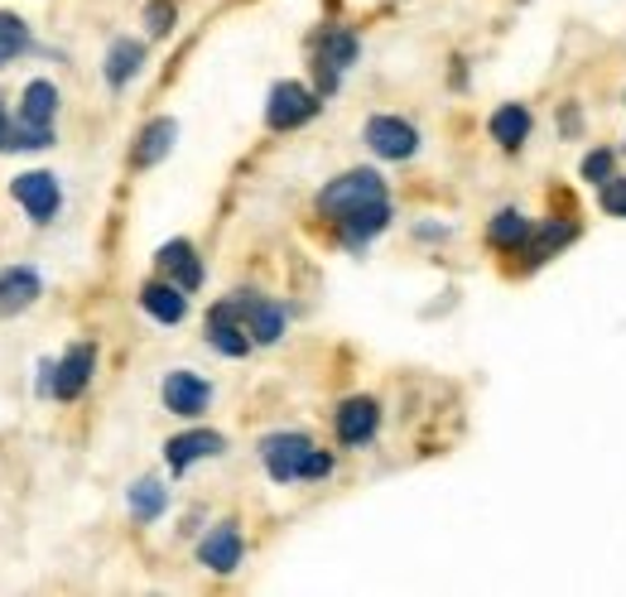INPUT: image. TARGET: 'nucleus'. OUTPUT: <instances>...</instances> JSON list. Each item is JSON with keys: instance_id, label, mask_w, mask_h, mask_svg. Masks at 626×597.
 Returning a JSON list of instances; mask_svg holds the SVG:
<instances>
[{"instance_id": "a211bd4d", "label": "nucleus", "mask_w": 626, "mask_h": 597, "mask_svg": "<svg viewBox=\"0 0 626 597\" xmlns=\"http://www.w3.org/2000/svg\"><path fill=\"white\" fill-rule=\"evenodd\" d=\"M174 135H178V126L170 116H154L150 126L140 130V145H136V164L140 169H150V164H160L164 154H170V145H174Z\"/></svg>"}, {"instance_id": "f257e3e1", "label": "nucleus", "mask_w": 626, "mask_h": 597, "mask_svg": "<svg viewBox=\"0 0 626 597\" xmlns=\"http://www.w3.org/2000/svg\"><path fill=\"white\" fill-rule=\"evenodd\" d=\"M376 198H386L381 174H376V169H352V174L333 178V184L318 194V212H328L333 222H342L352 208H366V202H376Z\"/></svg>"}, {"instance_id": "c85d7f7f", "label": "nucleus", "mask_w": 626, "mask_h": 597, "mask_svg": "<svg viewBox=\"0 0 626 597\" xmlns=\"http://www.w3.org/2000/svg\"><path fill=\"white\" fill-rule=\"evenodd\" d=\"M333 472V453H323V448H313L309 453V463H304V482H318V477H328Z\"/></svg>"}, {"instance_id": "2eb2a0df", "label": "nucleus", "mask_w": 626, "mask_h": 597, "mask_svg": "<svg viewBox=\"0 0 626 597\" xmlns=\"http://www.w3.org/2000/svg\"><path fill=\"white\" fill-rule=\"evenodd\" d=\"M154 261H160V270L174 279L178 289H198V285H203V265H198V256H193V246H188V241H164Z\"/></svg>"}, {"instance_id": "20e7f679", "label": "nucleus", "mask_w": 626, "mask_h": 597, "mask_svg": "<svg viewBox=\"0 0 626 597\" xmlns=\"http://www.w3.org/2000/svg\"><path fill=\"white\" fill-rule=\"evenodd\" d=\"M313 116H318V97H313L304 83H275L271 87V101H265V121H271V130H295Z\"/></svg>"}, {"instance_id": "f03ea898", "label": "nucleus", "mask_w": 626, "mask_h": 597, "mask_svg": "<svg viewBox=\"0 0 626 597\" xmlns=\"http://www.w3.org/2000/svg\"><path fill=\"white\" fill-rule=\"evenodd\" d=\"M10 194H15V202L29 212V222H53L59 217V208H63V188H59V178L49 174V169H29V174H20L15 184H10Z\"/></svg>"}, {"instance_id": "4468645a", "label": "nucleus", "mask_w": 626, "mask_h": 597, "mask_svg": "<svg viewBox=\"0 0 626 597\" xmlns=\"http://www.w3.org/2000/svg\"><path fill=\"white\" fill-rule=\"evenodd\" d=\"M338 227H342V241H348V246H366L376 232L390 227V202L376 198V202H366V208H352Z\"/></svg>"}, {"instance_id": "5701e85b", "label": "nucleus", "mask_w": 626, "mask_h": 597, "mask_svg": "<svg viewBox=\"0 0 626 597\" xmlns=\"http://www.w3.org/2000/svg\"><path fill=\"white\" fill-rule=\"evenodd\" d=\"M164 501H170V492H164L154 477H140L136 487H130V515H136V521H160Z\"/></svg>"}, {"instance_id": "c756f323", "label": "nucleus", "mask_w": 626, "mask_h": 597, "mask_svg": "<svg viewBox=\"0 0 626 597\" xmlns=\"http://www.w3.org/2000/svg\"><path fill=\"white\" fill-rule=\"evenodd\" d=\"M5 135H10V121L0 116V150H5Z\"/></svg>"}, {"instance_id": "f3484780", "label": "nucleus", "mask_w": 626, "mask_h": 597, "mask_svg": "<svg viewBox=\"0 0 626 597\" xmlns=\"http://www.w3.org/2000/svg\"><path fill=\"white\" fill-rule=\"evenodd\" d=\"M530 111L521 107V101H506V107L491 111V140L501 145V150H521L525 140H530Z\"/></svg>"}, {"instance_id": "412c9836", "label": "nucleus", "mask_w": 626, "mask_h": 597, "mask_svg": "<svg viewBox=\"0 0 626 597\" xmlns=\"http://www.w3.org/2000/svg\"><path fill=\"white\" fill-rule=\"evenodd\" d=\"M29 49H35V34H29V25L20 15H10V10H0V67L25 59Z\"/></svg>"}, {"instance_id": "9b49d317", "label": "nucleus", "mask_w": 626, "mask_h": 597, "mask_svg": "<svg viewBox=\"0 0 626 597\" xmlns=\"http://www.w3.org/2000/svg\"><path fill=\"white\" fill-rule=\"evenodd\" d=\"M222 448H227V438L212 434V430H188V434H174L170 444H164V458H170L174 472H188L198 463V458H217Z\"/></svg>"}, {"instance_id": "423d86ee", "label": "nucleus", "mask_w": 626, "mask_h": 597, "mask_svg": "<svg viewBox=\"0 0 626 597\" xmlns=\"http://www.w3.org/2000/svg\"><path fill=\"white\" fill-rule=\"evenodd\" d=\"M212 405V386L193 371H170L164 376V410L170 414H184V420H198Z\"/></svg>"}, {"instance_id": "b1692460", "label": "nucleus", "mask_w": 626, "mask_h": 597, "mask_svg": "<svg viewBox=\"0 0 626 597\" xmlns=\"http://www.w3.org/2000/svg\"><path fill=\"white\" fill-rule=\"evenodd\" d=\"M564 241H574V227H568V222H550V227L535 232V241L521 246V251L530 256V265H540V261H550V256H554Z\"/></svg>"}, {"instance_id": "aec40b11", "label": "nucleus", "mask_w": 626, "mask_h": 597, "mask_svg": "<svg viewBox=\"0 0 626 597\" xmlns=\"http://www.w3.org/2000/svg\"><path fill=\"white\" fill-rule=\"evenodd\" d=\"M140 63H145V43L116 39V43H111V53H107V83L111 87H126L130 77L140 73Z\"/></svg>"}, {"instance_id": "1a4fd4ad", "label": "nucleus", "mask_w": 626, "mask_h": 597, "mask_svg": "<svg viewBox=\"0 0 626 597\" xmlns=\"http://www.w3.org/2000/svg\"><path fill=\"white\" fill-rule=\"evenodd\" d=\"M376 430H381V405H376L372 396H356L348 400L338 410V438L348 448H362V444H372Z\"/></svg>"}, {"instance_id": "0eeeda50", "label": "nucleus", "mask_w": 626, "mask_h": 597, "mask_svg": "<svg viewBox=\"0 0 626 597\" xmlns=\"http://www.w3.org/2000/svg\"><path fill=\"white\" fill-rule=\"evenodd\" d=\"M92 366H97L92 343H73L68 352H63V362L53 366V396H59V400H77L87 390V381H92Z\"/></svg>"}, {"instance_id": "dca6fc26", "label": "nucleus", "mask_w": 626, "mask_h": 597, "mask_svg": "<svg viewBox=\"0 0 626 597\" xmlns=\"http://www.w3.org/2000/svg\"><path fill=\"white\" fill-rule=\"evenodd\" d=\"M241 303H246V333H251L255 343H279V333H285V309L271 299H255L251 289H241Z\"/></svg>"}, {"instance_id": "6e6552de", "label": "nucleus", "mask_w": 626, "mask_h": 597, "mask_svg": "<svg viewBox=\"0 0 626 597\" xmlns=\"http://www.w3.org/2000/svg\"><path fill=\"white\" fill-rule=\"evenodd\" d=\"M198 564L212 569V573H231V569L241 564V531H237V521L212 525V531L198 539Z\"/></svg>"}, {"instance_id": "4be33fe9", "label": "nucleus", "mask_w": 626, "mask_h": 597, "mask_svg": "<svg viewBox=\"0 0 626 597\" xmlns=\"http://www.w3.org/2000/svg\"><path fill=\"white\" fill-rule=\"evenodd\" d=\"M487 236H491V246H501V251H516V246L530 241V222H525V212L506 208V212H497V217H491Z\"/></svg>"}, {"instance_id": "7ed1b4c3", "label": "nucleus", "mask_w": 626, "mask_h": 597, "mask_svg": "<svg viewBox=\"0 0 626 597\" xmlns=\"http://www.w3.org/2000/svg\"><path fill=\"white\" fill-rule=\"evenodd\" d=\"M313 444L309 434H271L261 444V458H265V472L285 487V482H304V463H309Z\"/></svg>"}, {"instance_id": "f8f14e48", "label": "nucleus", "mask_w": 626, "mask_h": 597, "mask_svg": "<svg viewBox=\"0 0 626 597\" xmlns=\"http://www.w3.org/2000/svg\"><path fill=\"white\" fill-rule=\"evenodd\" d=\"M356 63V39L348 29H333V34H323V43H318V83H323V92H333L338 87V77H342V67H352Z\"/></svg>"}, {"instance_id": "bb28decb", "label": "nucleus", "mask_w": 626, "mask_h": 597, "mask_svg": "<svg viewBox=\"0 0 626 597\" xmlns=\"http://www.w3.org/2000/svg\"><path fill=\"white\" fill-rule=\"evenodd\" d=\"M584 178L588 184H608L612 178V150H592L584 160Z\"/></svg>"}, {"instance_id": "393cba45", "label": "nucleus", "mask_w": 626, "mask_h": 597, "mask_svg": "<svg viewBox=\"0 0 626 597\" xmlns=\"http://www.w3.org/2000/svg\"><path fill=\"white\" fill-rule=\"evenodd\" d=\"M43 145H53V126H35V121H25V116L5 135V150H43Z\"/></svg>"}, {"instance_id": "39448f33", "label": "nucleus", "mask_w": 626, "mask_h": 597, "mask_svg": "<svg viewBox=\"0 0 626 597\" xmlns=\"http://www.w3.org/2000/svg\"><path fill=\"white\" fill-rule=\"evenodd\" d=\"M362 135L381 160H410V154L420 150V130L410 126V121H400V116H372Z\"/></svg>"}, {"instance_id": "9d476101", "label": "nucleus", "mask_w": 626, "mask_h": 597, "mask_svg": "<svg viewBox=\"0 0 626 597\" xmlns=\"http://www.w3.org/2000/svg\"><path fill=\"white\" fill-rule=\"evenodd\" d=\"M39 295H43L39 270H29V265L0 270V319H15V313H25Z\"/></svg>"}, {"instance_id": "ddd939ff", "label": "nucleus", "mask_w": 626, "mask_h": 597, "mask_svg": "<svg viewBox=\"0 0 626 597\" xmlns=\"http://www.w3.org/2000/svg\"><path fill=\"white\" fill-rule=\"evenodd\" d=\"M140 309L150 313V319H160V323H184L188 289H178L174 279H150V285L140 289Z\"/></svg>"}, {"instance_id": "cd10ccee", "label": "nucleus", "mask_w": 626, "mask_h": 597, "mask_svg": "<svg viewBox=\"0 0 626 597\" xmlns=\"http://www.w3.org/2000/svg\"><path fill=\"white\" fill-rule=\"evenodd\" d=\"M602 208H608L612 217H626V178H608V184H602Z\"/></svg>"}, {"instance_id": "a878e982", "label": "nucleus", "mask_w": 626, "mask_h": 597, "mask_svg": "<svg viewBox=\"0 0 626 597\" xmlns=\"http://www.w3.org/2000/svg\"><path fill=\"white\" fill-rule=\"evenodd\" d=\"M174 20H178L174 0H150V5H145V29H150L154 39H160V34H170Z\"/></svg>"}, {"instance_id": "6ab92c4d", "label": "nucleus", "mask_w": 626, "mask_h": 597, "mask_svg": "<svg viewBox=\"0 0 626 597\" xmlns=\"http://www.w3.org/2000/svg\"><path fill=\"white\" fill-rule=\"evenodd\" d=\"M20 116L35 121V126H53V116H59V87L53 83H29L25 97H20Z\"/></svg>"}]
</instances>
